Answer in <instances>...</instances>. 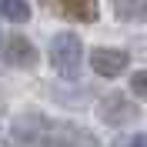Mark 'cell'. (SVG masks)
<instances>
[{
    "label": "cell",
    "mask_w": 147,
    "mask_h": 147,
    "mask_svg": "<svg viewBox=\"0 0 147 147\" xmlns=\"http://www.w3.org/2000/svg\"><path fill=\"white\" fill-rule=\"evenodd\" d=\"M7 64L10 67H34L37 64V47L27 37H10L7 44Z\"/></svg>",
    "instance_id": "8992f818"
},
{
    "label": "cell",
    "mask_w": 147,
    "mask_h": 147,
    "mask_svg": "<svg viewBox=\"0 0 147 147\" xmlns=\"http://www.w3.org/2000/svg\"><path fill=\"white\" fill-rule=\"evenodd\" d=\"M130 90L137 94V97H147V70H140V74L130 77Z\"/></svg>",
    "instance_id": "ba28073f"
},
{
    "label": "cell",
    "mask_w": 147,
    "mask_h": 147,
    "mask_svg": "<svg viewBox=\"0 0 147 147\" xmlns=\"http://www.w3.org/2000/svg\"><path fill=\"white\" fill-rule=\"evenodd\" d=\"M97 110H100V120L110 124V127H124L130 120H137V104L127 100L124 94H107Z\"/></svg>",
    "instance_id": "3957f363"
},
{
    "label": "cell",
    "mask_w": 147,
    "mask_h": 147,
    "mask_svg": "<svg viewBox=\"0 0 147 147\" xmlns=\"http://www.w3.org/2000/svg\"><path fill=\"white\" fill-rule=\"evenodd\" d=\"M37 127L30 134H17L20 144H34V147H97V137L84 127L74 124H50L44 117H34Z\"/></svg>",
    "instance_id": "6da1fadb"
},
{
    "label": "cell",
    "mask_w": 147,
    "mask_h": 147,
    "mask_svg": "<svg viewBox=\"0 0 147 147\" xmlns=\"http://www.w3.org/2000/svg\"><path fill=\"white\" fill-rule=\"evenodd\" d=\"M80 54H84V47H80V37L77 34H57L54 40H50V64H54L57 74H64V77H77L80 74Z\"/></svg>",
    "instance_id": "7a4b0ae2"
},
{
    "label": "cell",
    "mask_w": 147,
    "mask_h": 147,
    "mask_svg": "<svg viewBox=\"0 0 147 147\" xmlns=\"http://www.w3.org/2000/svg\"><path fill=\"white\" fill-rule=\"evenodd\" d=\"M130 64V54L127 50H114V47H97L90 54V67L94 74H100V77H120V74L127 70Z\"/></svg>",
    "instance_id": "5b68a950"
},
{
    "label": "cell",
    "mask_w": 147,
    "mask_h": 147,
    "mask_svg": "<svg viewBox=\"0 0 147 147\" xmlns=\"http://www.w3.org/2000/svg\"><path fill=\"white\" fill-rule=\"evenodd\" d=\"M0 17H3V20H13V24H24V20L30 17L27 0H0Z\"/></svg>",
    "instance_id": "52a82bcc"
},
{
    "label": "cell",
    "mask_w": 147,
    "mask_h": 147,
    "mask_svg": "<svg viewBox=\"0 0 147 147\" xmlns=\"http://www.w3.org/2000/svg\"><path fill=\"white\" fill-rule=\"evenodd\" d=\"M44 7H50L54 13L67 20H80V24H94V20L100 17V7H97V0H40Z\"/></svg>",
    "instance_id": "277c9868"
},
{
    "label": "cell",
    "mask_w": 147,
    "mask_h": 147,
    "mask_svg": "<svg viewBox=\"0 0 147 147\" xmlns=\"http://www.w3.org/2000/svg\"><path fill=\"white\" fill-rule=\"evenodd\" d=\"M130 147H147V134H137V137L130 140Z\"/></svg>",
    "instance_id": "9c48e42d"
}]
</instances>
